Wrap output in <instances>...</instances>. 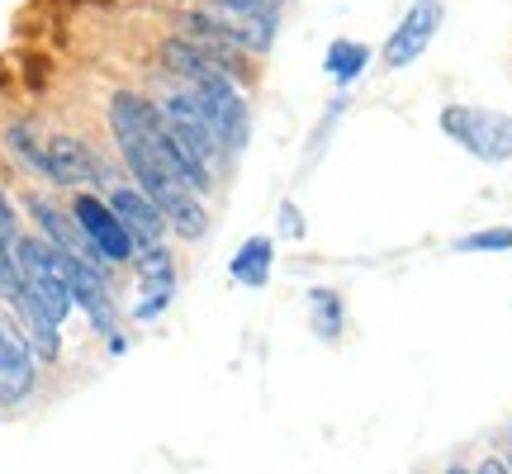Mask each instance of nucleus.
<instances>
[{"mask_svg":"<svg viewBox=\"0 0 512 474\" xmlns=\"http://www.w3.org/2000/svg\"><path fill=\"white\" fill-rule=\"evenodd\" d=\"M441 133L456 138L479 162H512V114L475 110V105H446L441 110Z\"/></svg>","mask_w":512,"mask_h":474,"instance_id":"f257e3e1","label":"nucleus"},{"mask_svg":"<svg viewBox=\"0 0 512 474\" xmlns=\"http://www.w3.org/2000/svg\"><path fill=\"white\" fill-rule=\"evenodd\" d=\"M190 95H195V105L204 110L209 128H214L219 152H242V147H247V133H252V114L242 105L238 86H233L228 76H204V81L190 86Z\"/></svg>","mask_w":512,"mask_h":474,"instance_id":"f03ea898","label":"nucleus"},{"mask_svg":"<svg viewBox=\"0 0 512 474\" xmlns=\"http://www.w3.org/2000/svg\"><path fill=\"white\" fill-rule=\"evenodd\" d=\"M441 19H446V5L441 0H413L408 10H403L399 29L389 34V43H384V67L389 72H403L408 62H418L422 53H427V43L441 34Z\"/></svg>","mask_w":512,"mask_h":474,"instance_id":"7ed1b4c3","label":"nucleus"},{"mask_svg":"<svg viewBox=\"0 0 512 474\" xmlns=\"http://www.w3.org/2000/svg\"><path fill=\"white\" fill-rule=\"evenodd\" d=\"M57 266H62V280H67V290H72V304L86 309L91 328L114 337L119 309H114V294H110V285H105V271L91 266V261H81V256H67V252H57Z\"/></svg>","mask_w":512,"mask_h":474,"instance_id":"20e7f679","label":"nucleus"},{"mask_svg":"<svg viewBox=\"0 0 512 474\" xmlns=\"http://www.w3.org/2000/svg\"><path fill=\"white\" fill-rule=\"evenodd\" d=\"M72 219L81 223L86 242L100 252V261H105V266H124V261H133V256H138L133 237L124 233V223L114 219V209L100 200V195H76V200H72Z\"/></svg>","mask_w":512,"mask_h":474,"instance_id":"39448f33","label":"nucleus"},{"mask_svg":"<svg viewBox=\"0 0 512 474\" xmlns=\"http://www.w3.org/2000/svg\"><path fill=\"white\" fill-rule=\"evenodd\" d=\"M114 209V219L124 223V233L133 237V247L143 252V247H157L166 233V219H162V209L147 200L143 190H133V185H114L110 190V200H105Z\"/></svg>","mask_w":512,"mask_h":474,"instance_id":"423d86ee","label":"nucleus"},{"mask_svg":"<svg viewBox=\"0 0 512 474\" xmlns=\"http://www.w3.org/2000/svg\"><path fill=\"white\" fill-rule=\"evenodd\" d=\"M133 266H138V290H143V304L133 313L147 323V318H157V313L171 304V294H176V256L157 242V247H143Z\"/></svg>","mask_w":512,"mask_h":474,"instance_id":"0eeeda50","label":"nucleus"},{"mask_svg":"<svg viewBox=\"0 0 512 474\" xmlns=\"http://www.w3.org/2000/svg\"><path fill=\"white\" fill-rule=\"evenodd\" d=\"M43 176L53 185H81V181H95L100 176V162H95V152L81 138H67V133H57L43 143V166H38Z\"/></svg>","mask_w":512,"mask_h":474,"instance_id":"6e6552de","label":"nucleus"},{"mask_svg":"<svg viewBox=\"0 0 512 474\" xmlns=\"http://www.w3.org/2000/svg\"><path fill=\"white\" fill-rule=\"evenodd\" d=\"M34 394V351L24 347L19 328L5 323V337H0V408H15Z\"/></svg>","mask_w":512,"mask_h":474,"instance_id":"1a4fd4ad","label":"nucleus"},{"mask_svg":"<svg viewBox=\"0 0 512 474\" xmlns=\"http://www.w3.org/2000/svg\"><path fill=\"white\" fill-rule=\"evenodd\" d=\"M157 209H162L166 228H176V237H185V242H200L209 233V209L195 190H176V195L157 200Z\"/></svg>","mask_w":512,"mask_h":474,"instance_id":"9d476101","label":"nucleus"},{"mask_svg":"<svg viewBox=\"0 0 512 474\" xmlns=\"http://www.w3.org/2000/svg\"><path fill=\"white\" fill-rule=\"evenodd\" d=\"M162 67H166V72H176L181 81H190V86H195V81H204V76H223L219 67H214V62H209V57L190 43V38H166V43H162Z\"/></svg>","mask_w":512,"mask_h":474,"instance_id":"9b49d317","label":"nucleus"},{"mask_svg":"<svg viewBox=\"0 0 512 474\" xmlns=\"http://www.w3.org/2000/svg\"><path fill=\"white\" fill-rule=\"evenodd\" d=\"M233 280L252 285V290H261V285L271 280V242H266V237H252V242L238 247V256H233Z\"/></svg>","mask_w":512,"mask_h":474,"instance_id":"f8f14e48","label":"nucleus"},{"mask_svg":"<svg viewBox=\"0 0 512 474\" xmlns=\"http://www.w3.org/2000/svg\"><path fill=\"white\" fill-rule=\"evenodd\" d=\"M370 62V48L366 43H351V38H337L328 48V72L337 76V81H351V76H361Z\"/></svg>","mask_w":512,"mask_h":474,"instance_id":"ddd939ff","label":"nucleus"},{"mask_svg":"<svg viewBox=\"0 0 512 474\" xmlns=\"http://www.w3.org/2000/svg\"><path fill=\"white\" fill-rule=\"evenodd\" d=\"M313 328H318V337H337L342 332V299L332 290H313Z\"/></svg>","mask_w":512,"mask_h":474,"instance_id":"4468645a","label":"nucleus"},{"mask_svg":"<svg viewBox=\"0 0 512 474\" xmlns=\"http://www.w3.org/2000/svg\"><path fill=\"white\" fill-rule=\"evenodd\" d=\"M0 299H5V304L24 299V275H19L15 242H10V237H0Z\"/></svg>","mask_w":512,"mask_h":474,"instance_id":"2eb2a0df","label":"nucleus"},{"mask_svg":"<svg viewBox=\"0 0 512 474\" xmlns=\"http://www.w3.org/2000/svg\"><path fill=\"white\" fill-rule=\"evenodd\" d=\"M456 252H512V228H484V233H465Z\"/></svg>","mask_w":512,"mask_h":474,"instance_id":"dca6fc26","label":"nucleus"},{"mask_svg":"<svg viewBox=\"0 0 512 474\" xmlns=\"http://www.w3.org/2000/svg\"><path fill=\"white\" fill-rule=\"evenodd\" d=\"M5 143L15 147V157H24L34 171L43 166V143L34 138V128H29V124H10V128H5Z\"/></svg>","mask_w":512,"mask_h":474,"instance_id":"f3484780","label":"nucleus"},{"mask_svg":"<svg viewBox=\"0 0 512 474\" xmlns=\"http://www.w3.org/2000/svg\"><path fill=\"white\" fill-rule=\"evenodd\" d=\"M219 5H228V10H252V15H271L280 10V0H219Z\"/></svg>","mask_w":512,"mask_h":474,"instance_id":"a211bd4d","label":"nucleus"},{"mask_svg":"<svg viewBox=\"0 0 512 474\" xmlns=\"http://www.w3.org/2000/svg\"><path fill=\"white\" fill-rule=\"evenodd\" d=\"M0 237H10V242H19V223H15V204L5 200V190H0Z\"/></svg>","mask_w":512,"mask_h":474,"instance_id":"6ab92c4d","label":"nucleus"},{"mask_svg":"<svg viewBox=\"0 0 512 474\" xmlns=\"http://www.w3.org/2000/svg\"><path fill=\"white\" fill-rule=\"evenodd\" d=\"M280 228H285L290 237H304V223H299V209H294V204H285V209H280Z\"/></svg>","mask_w":512,"mask_h":474,"instance_id":"aec40b11","label":"nucleus"},{"mask_svg":"<svg viewBox=\"0 0 512 474\" xmlns=\"http://www.w3.org/2000/svg\"><path fill=\"white\" fill-rule=\"evenodd\" d=\"M475 474H512V470H508V460L484 456V460H479V470H475Z\"/></svg>","mask_w":512,"mask_h":474,"instance_id":"412c9836","label":"nucleus"},{"mask_svg":"<svg viewBox=\"0 0 512 474\" xmlns=\"http://www.w3.org/2000/svg\"><path fill=\"white\" fill-rule=\"evenodd\" d=\"M446 474H475V470H470L465 460H456V465H446Z\"/></svg>","mask_w":512,"mask_h":474,"instance_id":"4be33fe9","label":"nucleus"},{"mask_svg":"<svg viewBox=\"0 0 512 474\" xmlns=\"http://www.w3.org/2000/svg\"><path fill=\"white\" fill-rule=\"evenodd\" d=\"M508 446H512V427H508ZM508 470H512V451H508Z\"/></svg>","mask_w":512,"mask_h":474,"instance_id":"5701e85b","label":"nucleus"}]
</instances>
